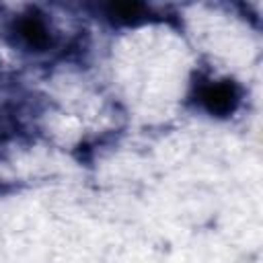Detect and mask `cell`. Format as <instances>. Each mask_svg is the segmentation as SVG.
<instances>
[{
    "label": "cell",
    "mask_w": 263,
    "mask_h": 263,
    "mask_svg": "<svg viewBox=\"0 0 263 263\" xmlns=\"http://www.w3.org/2000/svg\"><path fill=\"white\" fill-rule=\"evenodd\" d=\"M238 86L232 80H220V82H212L208 84L201 92H199V101L205 107V111H210L212 115H230L236 105H238Z\"/></svg>",
    "instance_id": "obj_1"
},
{
    "label": "cell",
    "mask_w": 263,
    "mask_h": 263,
    "mask_svg": "<svg viewBox=\"0 0 263 263\" xmlns=\"http://www.w3.org/2000/svg\"><path fill=\"white\" fill-rule=\"evenodd\" d=\"M16 37L31 49H45L51 41L45 21L37 12H25L14 21Z\"/></svg>",
    "instance_id": "obj_2"
},
{
    "label": "cell",
    "mask_w": 263,
    "mask_h": 263,
    "mask_svg": "<svg viewBox=\"0 0 263 263\" xmlns=\"http://www.w3.org/2000/svg\"><path fill=\"white\" fill-rule=\"evenodd\" d=\"M107 14L117 23L129 25V23H138L144 18L146 6L140 2H111L107 4Z\"/></svg>",
    "instance_id": "obj_3"
}]
</instances>
